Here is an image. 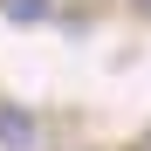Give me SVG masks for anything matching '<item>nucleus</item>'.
Masks as SVG:
<instances>
[{
	"mask_svg": "<svg viewBox=\"0 0 151 151\" xmlns=\"http://www.w3.org/2000/svg\"><path fill=\"white\" fill-rule=\"evenodd\" d=\"M0 151H41V117L14 96H0Z\"/></svg>",
	"mask_w": 151,
	"mask_h": 151,
	"instance_id": "obj_1",
	"label": "nucleus"
},
{
	"mask_svg": "<svg viewBox=\"0 0 151 151\" xmlns=\"http://www.w3.org/2000/svg\"><path fill=\"white\" fill-rule=\"evenodd\" d=\"M0 21H14V28H41V21H55V0H0Z\"/></svg>",
	"mask_w": 151,
	"mask_h": 151,
	"instance_id": "obj_2",
	"label": "nucleus"
},
{
	"mask_svg": "<svg viewBox=\"0 0 151 151\" xmlns=\"http://www.w3.org/2000/svg\"><path fill=\"white\" fill-rule=\"evenodd\" d=\"M131 14H137V21H151V0H131Z\"/></svg>",
	"mask_w": 151,
	"mask_h": 151,
	"instance_id": "obj_3",
	"label": "nucleus"
},
{
	"mask_svg": "<svg viewBox=\"0 0 151 151\" xmlns=\"http://www.w3.org/2000/svg\"><path fill=\"white\" fill-rule=\"evenodd\" d=\"M137 151H151V131H144V137H137Z\"/></svg>",
	"mask_w": 151,
	"mask_h": 151,
	"instance_id": "obj_4",
	"label": "nucleus"
}]
</instances>
